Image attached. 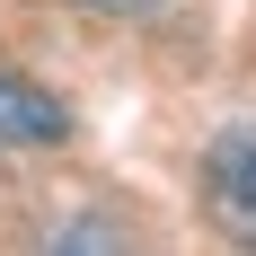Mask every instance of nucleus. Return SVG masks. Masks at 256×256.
I'll use <instances>...</instances> for the list:
<instances>
[{
    "label": "nucleus",
    "mask_w": 256,
    "mask_h": 256,
    "mask_svg": "<svg viewBox=\"0 0 256 256\" xmlns=\"http://www.w3.org/2000/svg\"><path fill=\"white\" fill-rule=\"evenodd\" d=\"M62 132H71V106L53 98L44 80L0 71V150H53Z\"/></svg>",
    "instance_id": "nucleus-2"
},
{
    "label": "nucleus",
    "mask_w": 256,
    "mask_h": 256,
    "mask_svg": "<svg viewBox=\"0 0 256 256\" xmlns=\"http://www.w3.org/2000/svg\"><path fill=\"white\" fill-rule=\"evenodd\" d=\"M204 212L212 230H230L256 248V124H221L204 150Z\"/></svg>",
    "instance_id": "nucleus-1"
},
{
    "label": "nucleus",
    "mask_w": 256,
    "mask_h": 256,
    "mask_svg": "<svg viewBox=\"0 0 256 256\" xmlns=\"http://www.w3.org/2000/svg\"><path fill=\"white\" fill-rule=\"evenodd\" d=\"M88 9H106V18H132V9H159V0H88Z\"/></svg>",
    "instance_id": "nucleus-3"
}]
</instances>
